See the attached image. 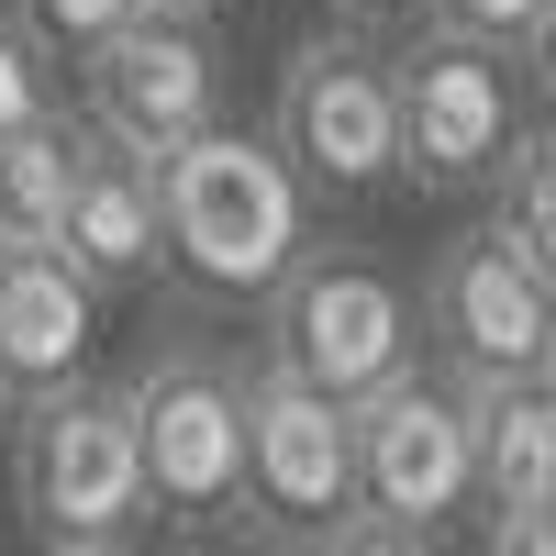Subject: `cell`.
<instances>
[{"label": "cell", "mask_w": 556, "mask_h": 556, "mask_svg": "<svg viewBox=\"0 0 556 556\" xmlns=\"http://www.w3.org/2000/svg\"><path fill=\"white\" fill-rule=\"evenodd\" d=\"M356 523V401L278 379H245V534L256 545H345Z\"/></svg>", "instance_id": "obj_7"}, {"label": "cell", "mask_w": 556, "mask_h": 556, "mask_svg": "<svg viewBox=\"0 0 556 556\" xmlns=\"http://www.w3.org/2000/svg\"><path fill=\"white\" fill-rule=\"evenodd\" d=\"M245 379L223 345L178 334L123 379L134 445H146V513L178 534H235L245 523Z\"/></svg>", "instance_id": "obj_2"}, {"label": "cell", "mask_w": 556, "mask_h": 556, "mask_svg": "<svg viewBox=\"0 0 556 556\" xmlns=\"http://www.w3.org/2000/svg\"><path fill=\"white\" fill-rule=\"evenodd\" d=\"M12 12H23L45 45H56V56H89V45H101L112 23H134L146 0H12Z\"/></svg>", "instance_id": "obj_17"}, {"label": "cell", "mask_w": 556, "mask_h": 556, "mask_svg": "<svg viewBox=\"0 0 556 556\" xmlns=\"http://www.w3.org/2000/svg\"><path fill=\"white\" fill-rule=\"evenodd\" d=\"M78 123H101L112 146L134 156H167L190 146L201 123H223V45L201 12H167V0H146L134 23H112L101 45L78 56Z\"/></svg>", "instance_id": "obj_9"}, {"label": "cell", "mask_w": 556, "mask_h": 556, "mask_svg": "<svg viewBox=\"0 0 556 556\" xmlns=\"http://www.w3.org/2000/svg\"><path fill=\"white\" fill-rule=\"evenodd\" d=\"M167 190V267L212 301H267L278 267L312 245V178L278 156V134L201 123L190 146L156 156Z\"/></svg>", "instance_id": "obj_1"}, {"label": "cell", "mask_w": 556, "mask_h": 556, "mask_svg": "<svg viewBox=\"0 0 556 556\" xmlns=\"http://www.w3.org/2000/svg\"><path fill=\"white\" fill-rule=\"evenodd\" d=\"M345 12H356V23H379V12H424V0H345Z\"/></svg>", "instance_id": "obj_21"}, {"label": "cell", "mask_w": 556, "mask_h": 556, "mask_svg": "<svg viewBox=\"0 0 556 556\" xmlns=\"http://www.w3.org/2000/svg\"><path fill=\"white\" fill-rule=\"evenodd\" d=\"M434 23H456V34H490V45H523V23L545 12V0H424Z\"/></svg>", "instance_id": "obj_18"}, {"label": "cell", "mask_w": 556, "mask_h": 556, "mask_svg": "<svg viewBox=\"0 0 556 556\" xmlns=\"http://www.w3.org/2000/svg\"><path fill=\"white\" fill-rule=\"evenodd\" d=\"M278 156H290L312 190H379L401 178V78L390 56L367 45L356 23L345 34H312L290 67H278Z\"/></svg>", "instance_id": "obj_8"}, {"label": "cell", "mask_w": 556, "mask_h": 556, "mask_svg": "<svg viewBox=\"0 0 556 556\" xmlns=\"http://www.w3.org/2000/svg\"><path fill=\"white\" fill-rule=\"evenodd\" d=\"M468 424H479V513H545L556 501V379L468 390Z\"/></svg>", "instance_id": "obj_13"}, {"label": "cell", "mask_w": 556, "mask_h": 556, "mask_svg": "<svg viewBox=\"0 0 556 556\" xmlns=\"http://www.w3.org/2000/svg\"><path fill=\"white\" fill-rule=\"evenodd\" d=\"M67 223V123L0 134V245H56Z\"/></svg>", "instance_id": "obj_14"}, {"label": "cell", "mask_w": 556, "mask_h": 556, "mask_svg": "<svg viewBox=\"0 0 556 556\" xmlns=\"http://www.w3.org/2000/svg\"><path fill=\"white\" fill-rule=\"evenodd\" d=\"M424 356V290L401 267H379L367 245H301L267 290V345L256 367L278 379H312L334 401H367L379 379Z\"/></svg>", "instance_id": "obj_4"}, {"label": "cell", "mask_w": 556, "mask_h": 556, "mask_svg": "<svg viewBox=\"0 0 556 556\" xmlns=\"http://www.w3.org/2000/svg\"><path fill=\"white\" fill-rule=\"evenodd\" d=\"M513 56L534 67V89H545V101H556V0H545V12L523 23V45H513Z\"/></svg>", "instance_id": "obj_20"}, {"label": "cell", "mask_w": 556, "mask_h": 556, "mask_svg": "<svg viewBox=\"0 0 556 556\" xmlns=\"http://www.w3.org/2000/svg\"><path fill=\"white\" fill-rule=\"evenodd\" d=\"M89 345H101V278L67 245H0V390H56L89 367Z\"/></svg>", "instance_id": "obj_12"}, {"label": "cell", "mask_w": 556, "mask_h": 556, "mask_svg": "<svg viewBox=\"0 0 556 556\" xmlns=\"http://www.w3.org/2000/svg\"><path fill=\"white\" fill-rule=\"evenodd\" d=\"M167 12H223V0H167Z\"/></svg>", "instance_id": "obj_22"}, {"label": "cell", "mask_w": 556, "mask_h": 556, "mask_svg": "<svg viewBox=\"0 0 556 556\" xmlns=\"http://www.w3.org/2000/svg\"><path fill=\"white\" fill-rule=\"evenodd\" d=\"M401 78V178H424V190H468V178L501 167V146L523 134V67H513V45H490V34H456L434 23L412 56H390Z\"/></svg>", "instance_id": "obj_10"}, {"label": "cell", "mask_w": 556, "mask_h": 556, "mask_svg": "<svg viewBox=\"0 0 556 556\" xmlns=\"http://www.w3.org/2000/svg\"><path fill=\"white\" fill-rule=\"evenodd\" d=\"M56 123V45H45L23 12H0V134Z\"/></svg>", "instance_id": "obj_16"}, {"label": "cell", "mask_w": 556, "mask_h": 556, "mask_svg": "<svg viewBox=\"0 0 556 556\" xmlns=\"http://www.w3.org/2000/svg\"><path fill=\"white\" fill-rule=\"evenodd\" d=\"M490 190H501V235H513L545 278H556V123H523L513 146H501V167H490Z\"/></svg>", "instance_id": "obj_15"}, {"label": "cell", "mask_w": 556, "mask_h": 556, "mask_svg": "<svg viewBox=\"0 0 556 556\" xmlns=\"http://www.w3.org/2000/svg\"><path fill=\"white\" fill-rule=\"evenodd\" d=\"M12 490H23V523L67 556H101L146 534V445H134V412L123 390H89L56 379L12 412Z\"/></svg>", "instance_id": "obj_5"}, {"label": "cell", "mask_w": 556, "mask_h": 556, "mask_svg": "<svg viewBox=\"0 0 556 556\" xmlns=\"http://www.w3.org/2000/svg\"><path fill=\"white\" fill-rule=\"evenodd\" d=\"M56 245L101 278V290H156L167 278V190L156 156L112 146L101 123H67V223Z\"/></svg>", "instance_id": "obj_11"}, {"label": "cell", "mask_w": 556, "mask_h": 556, "mask_svg": "<svg viewBox=\"0 0 556 556\" xmlns=\"http://www.w3.org/2000/svg\"><path fill=\"white\" fill-rule=\"evenodd\" d=\"M0 424H12V390H0Z\"/></svg>", "instance_id": "obj_23"}, {"label": "cell", "mask_w": 556, "mask_h": 556, "mask_svg": "<svg viewBox=\"0 0 556 556\" xmlns=\"http://www.w3.org/2000/svg\"><path fill=\"white\" fill-rule=\"evenodd\" d=\"M456 513H479L468 379L412 356L401 379H379L356 401V523H345V545H434Z\"/></svg>", "instance_id": "obj_3"}, {"label": "cell", "mask_w": 556, "mask_h": 556, "mask_svg": "<svg viewBox=\"0 0 556 556\" xmlns=\"http://www.w3.org/2000/svg\"><path fill=\"white\" fill-rule=\"evenodd\" d=\"M424 356L445 379H468V390L556 379V278L501 223L434 245V267H424Z\"/></svg>", "instance_id": "obj_6"}, {"label": "cell", "mask_w": 556, "mask_h": 556, "mask_svg": "<svg viewBox=\"0 0 556 556\" xmlns=\"http://www.w3.org/2000/svg\"><path fill=\"white\" fill-rule=\"evenodd\" d=\"M479 545H501V556H556V501H545V513H479Z\"/></svg>", "instance_id": "obj_19"}]
</instances>
